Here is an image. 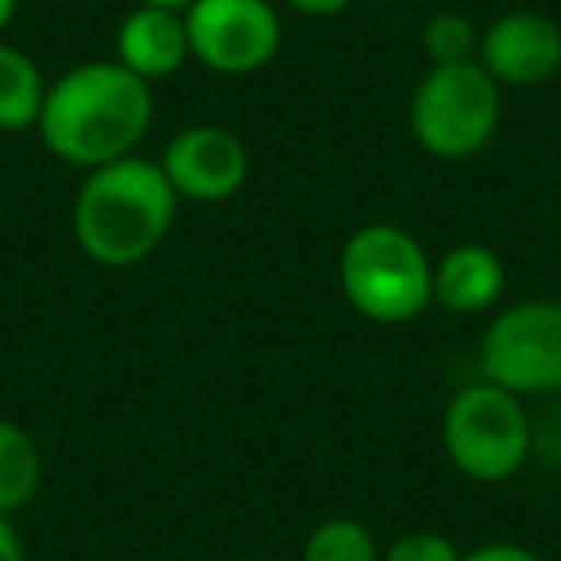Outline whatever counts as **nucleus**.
<instances>
[{
	"mask_svg": "<svg viewBox=\"0 0 561 561\" xmlns=\"http://www.w3.org/2000/svg\"><path fill=\"white\" fill-rule=\"evenodd\" d=\"M504 89L489 78L481 62L431 66L412 93V135L431 158L466 162L481 154L500 127Z\"/></svg>",
	"mask_w": 561,
	"mask_h": 561,
	"instance_id": "nucleus-4",
	"label": "nucleus"
},
{
	"mask_svg": "<svg viewBox=\"0 0 561 561\" xmlns=\"http://www.w3.org/2000/svg\"><path fill=\"white\" fill-rule=\"evenodd\" d=\"M158 165L178 201L224 204L250 181V147L231 127L193 124L165 142Z\"/></svg>",
	"mask_w": 561,
	"mask_h": 561,
	"instance_id": "nucleus-8",
	"label": "nucleus"
},
{
	"mask_svg": "<svg viewBox=\"0 0 561 561\" xmlns=\"http://www.w3.org/2000/svg\"><path fill=\"white\" fill-rule=\"evenodd\" d=\"M477 374L515 397L561 392V300L535 297L500 308L481 335Z\"/></svg>",
	"mask_w": 561,
	"mask_h": 561,
	"instance_id": "nucleus-6",
	"label": "nucleus"
},
{
	"mask_svg": "<svg viewBox=\"0 0 561 561\" xmlns=\"http://www.w3.org/2000/svg\"><path fill=\"white\" fill-rule=\"evenodd\" d=\"M420 47L427 55L431 66H458V62H477L481 50V27L466 16V12H435L423 24Z\"/></svg>",
	"mask_w": 561,
	"mask_h": 561,
	"instance_id": "nucleus-15",
	"label": "nucleus"
},
{
	"mask_svg": "<svg viewBox=\"0 0 561 561\" xmlns=\"http://www.w3.org/2000/svg\"><path fill=\"white\" fill-rule=\"evenodd\" d=\"M178 193L162 165L127 154L85 173L73 201V239L89 262L131 270L154 257L178 219Z\"/></svg>",
	"mask_w": 561,
	"mask_h": 561,
	"instance_id": "nucleus-2",
	"label": "nucleus"
},
{
	"mask_svg": "<svg viewBox=\"0 0 561 561\" xmlns=\"http://www.w3.org/2000/svg\"><path fill=\"white\" fill-rule=\"evenodd\" d=\"M443 446L450 466L477 484L515 477L530 454V420L523 397L477 377L446 404Z\"/></svg>",
	"mask_w": 561,
	"mask_h": 561,
	"instance_id": "nucleus-5",
	"label": "nucleus"
},
{
	"mask_svg": "<svg viewBox=\"0 0 561 561\" xmlns=\"http://www.w3.org/2000/svg\"><path fill=\"white\" fill-rule=\"evenodd\" d=\"M139 4H154V9H173V12H185L193 0H139Z\"/></svg>",
	"mask_w": 561,
	"mask_h": 561,
	"instance_id": "nucleus-21",
	"label": "nucleus"
},
{
	"mask_svg": "<svg viewBox=\"0 0 561 561\" xmlns=\"http://www.w3.org/2000/svg\"><path fill=\"white\" fill-rule=\"evenodd\" d=\"M188 58H193V50H188L185 12L135 4V9L119 20L116 62L127 66V70L147 81V85L181 73Z\"/></svg>",
	"mask_w": 561,
	"mask_h": 561,
	"instance_id": "nucleus-10",
	"label": "nucleus"
},
{
	"mask_svg": "<svg viewBox=\"0 0 561 561\" xmlns=\"http://www.w3.org/2000/svg\"><path fill=\"white\" fill-rule=\"evenodd\" d=\"M154 124V93L116 58L81 62L47 85L35 124L43 147L66 165L96 170L135 154Z\"/></svg>",
	"mask_w": 561,
	"mask_h": 561,
	"instance_id": "nucleus-1",
	"label": "nucleus"
},
{
	"mask_svg": "<svg viewBox=\"0 0 561 561\" xmlns=\"http://www.w3.org/2000/svg\"><path fill=\"white\" fill-rule=\"evenodd\" d=\"M43 450L27 427L0 420V515H16L43 489Z\"/></svg>",
	"mask_w": 561,
	"mask_h": 561,
	"instance_id": "nucleus-13",
	"label": "nucleus"
},
{
	"mask_svg": "<svg viewBox=\"0 0 561 561\" xmlns=\"http://www.w3.org/2000/svg\"><path fill=\"white\" fill-rule=\"evenodd\" d=\"M461 561H542L530 546L519 542H484L473 546L469 553H461Z\"/></svg>",
	"mask_w": 561,
	"mask_h": 561,
	"instance_id": "nucleus-17",
	"label": "nucleus"
},
{
	"mask_svg": "<svg viewBox=\"0 0 561 561\" xmlns=\"http://www.w3.org/2000/svg\"><path fill=\"white\" fill-rule=\"evenodd\" d=\"M300 561H381V546L362 519L331 515L308 530Z\"/></svg>",
	"mask_w": 561,
	"mask_h": 561,
	"instance_id": "nucleus-14",
	"label": "nucleus"
},
{
	"mask_svg": "<svg viewBox=\"0 0 561 561\" xmlns=\"http://www.w3.org/2000/svg\"><path fill=\"white\" fill-rule=\"evenodd\" d=\"M339 285L362 320L408 323L435 305V262L404 227L366 224L343 242Z\"/></svg>",
	"mask_w": 561,
	"mask_h": 561,
	"instance_id": "nucleus-3",
	"label": "nucleus"
},
{
	"mask_svg": "<svg viewBox=\"0 0 561 561\" xmlns=\"http://www.w3.org/2000/svg\"><path fill=\"white\" fill-rule=\"evenodd\" d=\"M289 12L297 16H308V20H331V16H343L351 9L354 0H280Z\"/></svg>",
	"mask_w": 561,
	"mask_h": 561,
	"instance_id": "nucleus-18",
	"label": "nucleus"
},
{
	"mask_svg": "<svg viewBox=\"0 0 561 561\" xmlns=\"http://www.w3.org/2000/svg\"><path fill=\"white\" fill-rule=\"evenodd\" d=\"M188 50L219 78H250L280 55L273 0H193L185 9Z\"/></svg>",
	"mask_w": 561,
	"mask_h": 561,
	"instance_id": "nucleus-7",
	"label": "nucleus"
},
{
	"mask_svg": "<svg viewBox=\"0 0 561 561\" xmlns=\"http://www.w3.org/2000/svg\"><path fill=\"white\" fill-rule=\"evenodd\" d=\"M381 561H461V550L438 530H408L381 550Z\"/></svg>",
	"mask_w": 561,
	"mask_h": 561,
	"instance_id": "nucleus-16",
	"label": "nucleus"
},
{
	"mask_svg": "<svg viewBox=\"0 0 561 561\" xmlns=\"http://www.w3.org/2000/svg\"><path fill=\"white\" fill-rule=\"evenodd\" d=\"M504 262L484 242H458L435 262V305L450 316H481L504 297Z\"/></svg>",
	"mask_w": 561,
	"mask_h": 561,
	"instance_id": "nucleus-11",
	"label": "nucleus"
},
{
	"mask_svg": "<svg viewBox=\"0 0 561 561\" xmlns=\"http://www.w3.org/2000/svg\"><path fill=\"white\" fill-rule=\"evenodd\" d=\"M477 62L500 89H535L561 70V24L546 12H504L481 32Z\"/></svg>",
	"mask_w": 561,
	"mask_h": 561,
	"instance_id": "nucleus-9",
	"label": "nucleus"
},
{
	"mask_svg": "<svg viewBox=\"0 0 561 561\" xmlns=\"http://www.w3.org/2000/svg\"><path fill=\"white\" fill-rule=\"evenodd\" d=\"M16 9H20V0H0V35L12 27V20H16Z\"/></svg>",
	"mask_w": 561,
	"mask_h": 561,
	"instance_id": "nucleus-20",
	"label": "nucleus"
},
{
	"mask_svg": "<svg viewBox=\"0 0 561 561\" xmlns=\"http://www.w3.org/2000/svg\"><path fill=\"white\" fill-rule=\"evenodd\" d=\"M0 561H27L24 558V538L12 527L9 515H0Z\"/></svg>",
	"mask_w": 561,
	"mask_h": 561,
	"instance_id": "nucleus-19",
	"label": "nucleus"
},
{
	"mask_svg": "<svg viewBox=\"0 0 561 561\" xmlns=\"http://www.w3.org/2000/svg\"><path fill=\"white\" fill-rule=\"evenodd\" d=\"M270 561H300V558H270Z\"/></svg>",
	"mask_w": 561,
	"mask_h": 561,
	"instance_id": "nucleus-22",
	"label": "nucleus"
},
{
	"mask_svg": "<svg viewBox=\"0 0 561 561\" xmlns=\"http://www.w3.org/2000/svg\"><path fill=\"white\" fill-rule=\"evenodd\" d=\"M47 78L27 50L0 43V131H32L43 116Z\"/></svg>",
	"mask_w": 561,
	"mask_h": 561,
	"instance_id": "nucleus-12",
	"label": "nucleus"
}]
</instances>
